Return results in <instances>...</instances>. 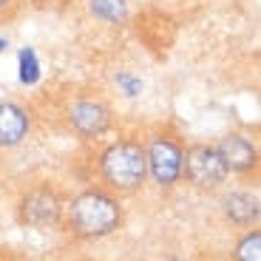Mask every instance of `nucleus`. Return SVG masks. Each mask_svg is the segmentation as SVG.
<instances>
[{
    "label": "nucleus",
    "mask_w": 261,
    "mask_h": 261,
    "mask_svg": "<svg viewBox=\"0 0 261 261\" xmlns=\"http://www.w3.org/2000/svg\"><path fill=\"white\" fill-rule=\"evenodd\" d=\"M122 222V210L114 196L102 193V190H85L71 202L68 210V224L77 236L83 239H99L108 236L119 227Z\"/></svg>",
    "instance_id": "nucleus-1"
},
{
    "label": "nucleus",
    "mask_w": 261,
    "mask_h": 261,
    "mask_svg": "<svg viewBox=\"0 0 261 261\" xmlns=\"http://www.w3.org/2000/svg\"><path fill=\"white\" fill-rule=\"evenodd\" d=\"M99 170H102V179L114 190H137L148 176L145 148H139L137 142L111 145L99 159Z\"/></svg>",
    "instance_id": "nucleus-2"
},
{
    "label": "nucleus",
    "mask_w": 261,
    "mask_h": 261,
    "mask_svg": "<svg viewBox=\"0 0 261 261\" xmlns=\"http://www.w3.org/2000/svg\"><path fill=\"white\" fill-rule=\"evenodd\" d=\"M182 170L188 173V179L202 190H216L222 188L227 179V165H224L222 153L213 145H193L182 156Z\"/></svg>",
    "instance_id": "nucleus-3"
},
{
    "label": "nucleus",
    "mask_w": 261,
    "mask_h": 261,
    "mask_svg": "<svg viewBox=\"0 0 261 261\" xmlns=\"http://www.w3.org/2000/svg\"><path fill=\"white\" fill-rule=\"evenodd\" d=\"M182 148L170 137H153L145 150V159H148V170L153 182L159 188H170L176 185L179 176H182Z\"/></svg>",
    "instance_id": "nucleus-4"
},
{
    "label": "nucleus",
    "mask_w": 261,
    "mask_h": 261,
    "mask_svg": "<svg viewBox=\"0 0 261 261\" xmlns=\"http://www.w3.org/2000/svg\"><path fill=\"white\" fill-rule=\"evenodd\" d=\"M60 213H63V204H60V196L48 188H37L32 193L23 196L20 202V222L29 224V227H54L60 222Z\"/></svg>",
    "instance_id": "nucleus-5"
},
{
    "label": "nucleus",
    "mask_w": 261,
    "mask_h": 261,
    "mask_svg": "<svg viewBox=\"0 0 261 261\" xmlns=\"http://www.w3.org/2000/svg\"><path fill=\"white\" fill-rule=\"evenodd\" d=\"M68 125L80 137H99L111 125V108L99 99H77L68 105Z\"/></svg>",
    "instance_id": "nucleus-6"
},
{
    "label": "nucleus",
    "mask_w": 261,
    "mask_h": 261,
    "mask_svg": "<svg viewBox=\"0 0 261 261\" xmlns=\"http://www.w3.org/2000/svg\"><path fill=\"white\" fill-rule=\"evenodd\" d=\"M216 150L222 153L227 170H236V173H244V170H253L255 162H258V150L242 134H227L222 142L216 145Z\"/></svg>",
    "instance_id": "nucleus-7"
},
{
    "label": "nucleus",
    "mask_w": 261,
    "mask_h": 261,
    "mask_svg": "<svg viewBox=\"0 0 261 261\" xmlns=\"http://www.w3.org/2000/svg\"><path fill=\"white\" fill-rule=\"evenodd\" d=\"M29 114L17 102H0V148L20 145L29 134Z\"/></svg>",
    "instance_id": "nucleus-8"
},
{
    "label": "nucleus",
    "mask_w": 261,
    "mask_h": 261,
    "mask_svg": "<svg viewBox=\"0 0 261 261\" xmlns=\"http://www.w3.org/2000/svg\"><path fill=\"white\" fill-rule=\"evenodd\" d=\"M224 216H227L233 224H247L258 222V196L247 193V190H236L224 199Z\"/></svg>",
    "instance_id": "nucleus-9"
},
{
    "label": "nucleus",
    "mask_w": 261,
    "mask_h": 261,
    "mask_svg": "<svg viewBox=\"0 0 261 261\" xmlns=\"http://www.w3.org/2000/svg\"><path fill=\"white\" fill-rule=\"evenodd\" d=\"M88 9L105 23H122L128 17V0H88Z\"/></svg>",
    "instance_id": "nucleus-10"
},
{
    "label": "nucleus",
    "mask_w": 261,
    "mask_h": 261,
    "mask_svg": "<svg viewBox=\"0 0 261 261\" xmlns=\"http://www.w3.org/2000/svg\"><path fill=\"white\" fill-rule=\"evenodd\" d=\"M236 261H261V233L258 230L247 233L242 242H239V247H236Z\"/></svg>",
    "instance_id": "nucleus-11"
},
{
    "label": "nucleus",
    "mask_w": 261,
    "mask_h": 261,
    "mask_svg": "<svg viewBox=\"0 0 261 261\" xmlns=\"http://www.w3.org/2000/svg\"><path fill=\"white\" fill-rule=\"evenodd\" d=\"M37 80H40L37 54H34V48H23V51H20V83L34 85Z\"/></svg>",
    "instance_id": "nucleus-12"
},
{
    "label": "nucleus",
    "mask_w": 261,
    "mask_h": 261,
    "mask_svg": "<svg viewBox=\"0 0 261 261\" xmlns=\"http://www.w3.org/2000/svg\"><path fill=\"white\" fill-rule=\"evenodd\" d=\"M12 3H14V0H0V12H3L6 6H12Z\"/></svg>",
    "instance_id": "nucleus-13"
},
{
    "label": "nucleus",
    "mask_w": 261,
    "mask_h": 261,
    "mask_svg": "<svg viewBox=\"0 0 261 261\" xmlns=\"http://www.w3.org/2000/svg\"><path fill=\"white\" fill-rule=\"evenodd\" d=\"M0 51H6V40L0 37Z\"/></svg>",
    "instance_id": "nucleus-14"
}]
</instances>
